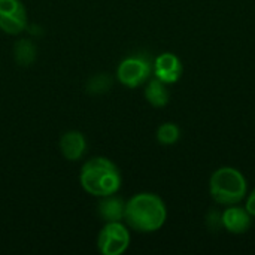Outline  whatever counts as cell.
<instances>
[{
    "instance_id": "cell-1",
    "label": "cell",
    "mask_w": 255,
    "mask_h": 255,
    "mask_svg": "<svg viewBox=\"0 0 255 255\" xmlns=\"http://www.w3.org/2000/svg\"><path fill=\"white\" fill-rule=\"evenodd\" d=\"M124 220L134 232L152 233L164 226L167 209L160 196L154 193H139L126 202Z\"/></svg>"
},
{
    "instance_id": "cell-2",
    "label": "cell",
    "mask_w": 255,
    "mask_h": 255,
    "mask_svg": "<svg viewBox=\"0 0 255 255\" xmlns=\"http://www.w3.org/2000/svg\"><path fill=\"white\" fill-rule=\"evenodd\" d=\"M81 187L91 196L105 197L115 194L123 184L118 166L106 157L90 158L79 173Z\"/></svg>"
},
{
    "instance_id": "cell-3",
    "label": "cell",
    "mask_w": 255,
    "mask_h": 255,
    "mask_svg": "<svg viewBox=\"0 0 255 255\" xmlns=\"http://www.w3.org/2000/svg\"><path fill=\"white\" fill-rule=\"evenodd\" d=\"M209 191L212 199L220 205H238L242 202L248 191V184L241 170L235 167L217 169L209 181Z\"/></svg>"
},
{
    "instance_id": "cell-4",
    "label": "cell",
    "mask_w": 255,
    "mask_h": 255,
    "mask_svg": "<svg viewBox=\"0 0 255 255\" xmlns=\"http://www.w3.org/2000/svg\"><path fill=\"white\" fill-rule=\"evenodd\" d=\"M154 60L146 52H134L127 55L117 69V78L128 88H137L148 82L152 73Z\"/></svg>"
},
{
    "instance_id": "cell-5",
    "label": "cell",
    "mask_w": 255,
    "mask_h": 255,
    "mask_svg": "<svg viewBox=\"0 0 255 255\" xmlns=\"http://www.w3.org/2000/svg\"><path fill=\"white\" fill-rule=\"evenodd\" d=\"M99 251L105 255H121L130 247V232L121 221L106 223L97 238Z\"/></svg>"
},
{
    "instance_id": "cell-6",
    "label": "cell",
    "mask_w": 255,
    "mask_h": 255,
    "mask_svg": "<svg viewBox=\"0 0 255 255\" xmlns=\"http://www.w3.org/2000/svg\"><path fill=\"white\" fill-rule=\"evenodd\" d=\"M27 28V10L21 0H0V30L19 34Z\"/></svg>"
},
{
    "instance_id": "cell-7",
    "label": "cell",
    "mask_w": 255,
    "mask_h": 255,
    "mask_svg": "<svg viewBox=\"0 0 255 255\" xmlns=\"http://www.w3.org/2000/svg\"><path fill=\"white\" fill-rule=\"evenodd\" d=\"M152 72L155 78H158L164 84H175L181 79L184 66L175 54L163 52L155 57L152 64Z\"/></svg>"
},
{
    "instance_id": "cell-8",
    "label": "cell",
    "mask_w": 255,
    "mask_h": 255,
    "mask_svg": "<svg viewBox=\"0 0 255 255\" xmlns=\"http://www.w3.org/2000/svg\"><path fill=\"white\" fill-rule=\"evenodd\" d=\"M221 218H223V227L233 235L247 233L253 224L251 214L247 211V208L236 206V205H230V208H227L221 214Z\"/></svg>"
},
{
    "instance_id": "cell-9",
    "label": "cell",
    "mask_w": 255,
    "mask_h": 255,
    "mask_svg": "<svg viewBox=\"0 0 255 255\" xmlns=\"http://www.w3.org/2000/svg\"><path fill=\"white\" fill-rule=\"evenodd\" d=\"M60 151L69 161H78L87 151V139L78 130H69L60 137Z\"/></svg>"
},
{
    "instance_id": "cell-10",
    "label": "cell",
    "mask_w": 255,
    "mask_h": 255,
    "mask_svg": "<svg viewBox=\"0 0 255 255\" xmlns=\"http://www.w3.org/2000/svg\"><path fill=\"white\" fill-rule=\"evenodd\" d=\"M124 212H126V202L115 194L105 196L99 202V215L105 223L124 220Z\"/></svg>"
},
{
    "instance_id": "cell-11",
    "label": "cell",
    "mask_w": 255,
    "mask_h": 255,
    "mask_svg": "<svg viewBox=\"0 0 255 255\" xmlns=\"http://www.w3.org/2000/svg\"><path fill=\"white\" fill-rule=\"evenodd\" d=\"M145 99L154 108H164L169 103L170 94L166 84L158 78H154L148 79V84L145 87Z\"/></svg>"
},
{
    "instance_id": "cell-12",
    "label": "cell",
    "mask_w": 255,
    "mask_h": 255,
    "mask_svg": "<svg viewBox=\"0 0 255 255\" xmlns=\"http://www.w3.org/2000/svg\"><path fill=\"white\" fill-rule=\"evenodd\" d=\"M36 45L28 39H19L13 45V57L19 66H30L36 60Z\"/></svg>"
},
{
    "instance_id": "cell-13",
    "label": "cell",
    "mask_w": 255,
    "mask_h": 255,
    "mask_svg": "<svg viewBox=\"0 0 255 255\" xmlns=\"http://www.w3.org/2000/svg\"><path fill=\"white\" fill-rule=\"evenodd\" d=\"M112 87V78L108 73H99L88 79L85 91L90 94H103Z\"/></svg>"
},
{
    "instance_id": "cell-14",
    "label": "cell",
    "mask_w": 255,
    "mask_h": 255,
    "mask_svg": "<svg viewBox=\"0 0 255 255\" xmlns=\"http://www.w3.org/2000/svg\"><path fill=\"white\" fill-rule=\"evenodd\" d=\"M181 130L173 123H164L157 128V140L161 145H173L179 140Z\"/></svg>"
},
{
    "instance_id": "cell-15",
    "label": "cell",
    "mask_w": 255,
    "mask_h": 255,
    "mask_svg": "<svg viewBox=\"0 0 255 255\" xmlns=\"http://www.w3.org/2000/svg\"><path fill=\"white\" fill-rule=\"evenodd\" d=\"M208 227L211 230H218L220 227H223V218L221 214L217 211H211L208 214Z\"/></svg>"
},
{
    "instance_id": "cell-16",
    "label": "cell",
    "mask_w": 255,
    "mask_h": 255,
    "mask_svg": "<svg viewBox=\"0 0 255 255\" xmlns=\"http://www.w3.org/2000/svg\"><path fill=\"white\" fill-rule=\"evenodd\" d=\"M247 211L251 214V217H255V190L248 196L247 199Z\"/></svg>"
}]
</instances>
